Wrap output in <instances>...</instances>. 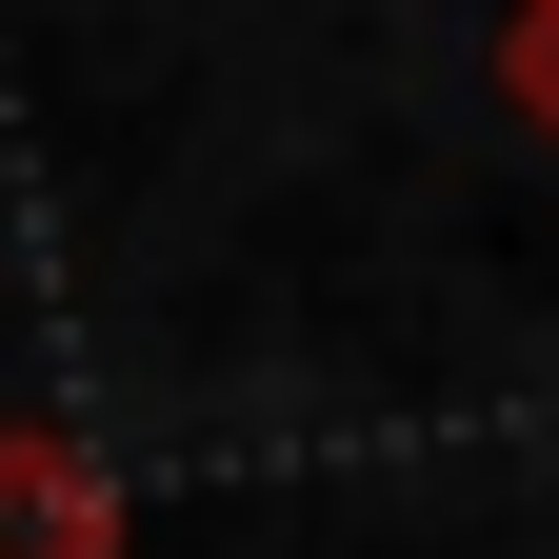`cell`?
Returning a JSON list of instances; mask_svg holds the SVG:
<instances>
[{
	"mask_svg": "<svg viewBox=\"0 0 559 559\" xmlns=\"http://www.w3.org/2000/svg\"><path fill=\"white\" fill-rule=\"evenodd\" d=\"M0 559H100V479L60 440H0Z\"/></svg>",
	"mask_w": 559,
	"mask_h": 559,
	"instance_id": "1",
	"label": "cell"
}]
</instances>
